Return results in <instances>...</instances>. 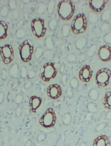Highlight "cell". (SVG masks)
<instances>
[{"label": "cell", "mask_w": 111, "mask_h": 146, "mask_svg": "<svg viewBox=\"0 0 111 146\" xmlns=\"http://www.w3.org/2000/svg\"><path fill=\"white\" fill-rule=\"evenodd\" d=\"M75 9L72 1H62L58 5V13L62 19L68 20L72 17Z\"/></svg>", "instance_id": "cell-1"}, {"label": "cell", "mask_w": 111, "mask_h": 146, "mask_svg": "<svg viewBox=\"0 0 111 146\" xmlns=\"http://www.w3.org/2000/svg\"><path fill=\"white\" fill-rule=\"evenodd\" d=\"M57 117L55 111L52 108L47 109L39 120V125L44 128H49L56 124Z\"/></svg>", "instance_id": "cell-2"}, {"label": "cell", "mask_w": 111, "mask_h": 146, "mask_svg": "<svg viewBox=\"0 0 111 146\" xmlns=\"http://www.w3.org/2000/svg\"><path fill=\"white\" fill-rule=\"evenodd\" d=\"M87 25L86 16L84 13H81L74 19L71 23V28L74 34H82L86 30Z\"/></svg>", "instance_id": "cell-3"}, {"label": "cell", "mask_w": 111, "mask_h": 146, "mask_svg": "<svg viewBox=\"0 0 111 146\" xmlns=\"http://www.w3.org/2000/svg\"><path fill=\"white\" fill-rule=\"evenodd\" d=\"M32 30L34 35L38 38L43 37L46 32L44 20L36 18L33 20L31 22Z\"/></svg>", "instance_id": "cell-4"}, {"label": "cell", "mask_w": 111, "mask_h": 146, "mask_svg": "<svg viewBox=\"0 0 111 146\" xmlns=\"http://www.w3.org/2000/svg\"><path fill=\"white\" fill-rule=\"evenodd\" d=\"M111 71L107 68H103L97 71L96 75L97 84L101 87H105L109 84Z\"/></svg>", "instance_id": "cell-5"}, {"label": "cell", "mask_w": 111, "mask_h": 146, "mask_svg": "<svg viewBox=\"0 0 111 146\" xmlns=\"http://www.w3.org/2000/svg\"><path fill=\"white\" fill-rule=\"evenodd\" d=\"M19 52L22 60L28 62L32 59L33 53V47L27 40H25L20 45Z\"/></svg>", "instance_id": "cell-6"}, {"label": "cell", "mask_w": 111, "mask_h": 146, "mask_svg": "<svg viewBox=\"0 0 111 146\" xmlns=\"http://www.w3.org/2000/svg\"><path fill=\"white\" fill-rule=\"evenodd\" d=\"M43 72L41 73V77L44 81L47 82L54 78L57 74L54 63L47 62L43 66Z\"/></svg>", "instance_id": "cell-7"}, {"label": "cell", "mask_w": 111, "mask_h": 146, "mask_svg": "<svg viewBox=\"0 0 111 146\" xmlns=\"http://www.w3.org/2000/svg\"><path fill=\"white\" fill-rule=\"evenodd\" d=\"M47 96L53 100H56L59 98L62 93L61 86L57 84L49 86L47 88Z\"/></svg>", "instance_id": "cell-8"}, {"label": "cell", "mask_w": 111, "mask_h": 146, "mask_svg": "<svg viewBox=\"0 0 111 146\" xmlns=\"http://www.w3.org/2000/svg\"><path fill=\"white\" fill-rule=\"evenodd\" d=\"M0 55L3 61L5 59H9L13 61L14 58V52L13 47L11 45L6 44L0 47Z\"/></svg>", "instance_id": "cell-9"}, {"label": "cell", "mask_w": 111, "mask_h": 146, "mask_svg": "<svg viewBox=\"0 0 111 146\" xmlns=\"http://www.w3.org/2000/svg\"><path fill=\"white\" fill-rule=\"evenodd\" d=\"M92 72L93 71L90 66H84L79 72V78L83 82H88L92 78Z\"/></svg>", "instance_id": "cell-10"}, {"label": "cell", "mask_w": 111, "mask_h": 146, "mask_svg": "<svg viewBox=\"0 0 111 146\" xmlns=\"http://www.w3.org/2000/svg\"><path fill=\"white\" fill-rule=\"evenodd\" d=\"M98 55L101 61H110L111 59V47L107 45L100 47L98 50Z\"/></svg>", "instance_id": "cell-11"}, {"label": "cell", "mask_w": 111, "mask_h": 146, "mask_svg": "<svg viewBox=\"0 0 111 146\" xmlns=\"http://www.w3.org/2000/svg\"><path fill=\"white\" fill-rule=\"evenodd\" d=\"M111 141L106 135H102L96 137L93 141L92 146H111Z\"/></svg>", "instance_id": "cell-12"}, {"label": "cell", "mask_w": 111, "mask_h": 146, "mask_svg": "<svg viewBox=\"0 0 111 146\" xmlns=\"http://www.w3.org/2000/svg\"><path fill=\"white\" fill-rule=\"evenodd\" d=\"M107 3V1L103 0H92L90 1L89 4L90 8L93 9V11L100 12L104 9L106 3Z\"/></svg>", "instance_id": "cell-13"}, {"label": "cell", "mask_w": 111, "mask_h": 146, "mask_svg": "<svg viewBox=\"0 0 111 146\" xmlns=\"http://www.w3.org/2000/svg\"><path fill=\"white\" fill-rule=\"evenodd\" d=\"M42 100L39 96H31L29 100V106L33 113H36V111L41 105Z\"/></svg>", "instance_id": "cell-14"}, {"label": "cell", "mask_w": 111, "mask_h": 146, "mask_svg": "<svg viewBox=\"0 0 111 146\" xmlns=\"http://www.w3.org/2000/svg\"><path fill=\"white\" fill-rule=\"evenodd\" d=\"M88 43V39L85 36L79 38L76 42V47L78 50H82L86 46Z\"/></svg>", "instance_id": "cell-15"}, {"label": "cell", "mask_w": 111, "mask_h": 146, "mask_svg": "<svg viewBox=\"0 0 111 146\" xmlns=\"http://www.w3.org/2000/svg\"><path fill=\"white\" fill-rule=\"evenodd\" d=\"M8 26L5 22L0 21V39H4L7 36Z\"/></svg>", "instance_id": "cell-16"}, {"label": "cell", "mask_w": 111, "mask_h": 146, "mask_svg": "<svg viewBox=\"0 0 111 146\" xmlns=\"http://www.w3.org/2000/svg\"><path fill=\"white\" fill-rule=\"evenodd\" d=\"M19 74V66L18 64L15 63L9 68V75L13 78H16Z\"/></svg>", "instance_id": "cell-17"}, {"label": "cell", "mask_w": 111, "mask_h": 146, "mask_svg": "<svg viewBox=\"0 0 111 146\" xmlns=\"http://www.w3.org/2000/svg\"><path fill=\"white\" fill-rule=\"evenodd\" d=\"M103 104L106 108L111 110V92H108L106 93L104 98Z\"/></svg>", "instance_id": "cell-18"}, {"label": "cell", "mask_w": 111, "mask_h": 146, "mask_svg": "<svg viewBox=\"0 0 111 146\" xmlns=\"http://www.w3.org/2000/svg\"><path fill=\"white\" fill-rule=\"evenodd\" d=\"M88 19L91 23H95L98 21L99 16L95 12L90 11L88 15Z\"/></svg>", "instance_id": "cell-19"}, {"label": "cell", "mask_w": 111, "mask_h": 146, "mask_svg": "<svg viewBox=\"0 0 111 146\" xmlns=\"http://www.w3.org/2000/svg\"><path fill=\"white\" fill-rule=\"evenodd\" d=\"M45 44L48 50H52L54 47L53 38L51 36L47 37L45 39Z\"/></svg>", "instance_id": "cell-20"}, {"label": "cell", "mask_w": 111, "mask_h": 146, "mask_svg": "<svg viewBox=\"0 0 111 146\" xmlns=\"http://www.w3.org/2000/svg\"><path fill=\"white\" fill-rule=\"evenodd\" d=\"M71 28L68 24H65L63 25L62 28V34L64 37H68L70 35Z\"/></svg>", "instance_id": "cell-21"}, {"label": "cell", "mask_w": 111, "mask_h": 146, "mask_svg": "<svg viewBox=\"0 0 111 146\" xmlns=\"http://www.w3.org/2000/svg\"><path fill=\"white\" fill-rule=\"evenodd\" d=\"M111 17V10L108 9L102 13L101 16V19L102 21L106 22L109 20Z\"/></svg>", "instance_id": "cell-22"}, {"label": "cell", "mask_w": 111, "mask_h": 146, "mask_svg": "<svg viewBox=\"0 0 111 146\" xmlns=\"http://www.w3.org/2000/svg\"><path fill=\"white\" fill-rule=\"evenodd\" d=\"M88 96L90 100L95 101L98 100L99 96L98 92L96 89H92L90 91L88 94Z\"/></svg>", "instance_id": "cell-23"}, {"label": "cell", "mask_w": 111, "mask_h": 146, "mask_svg": "<svg viewBox=\"0 0 111 146\" xmlns=\"http://www.w3.org/2000/svg\"><path fill=\"white\" fill-rule=\"evenodd\" d=\"M55 5H56L55 1H49L48 2L47 9L49 14H53L54 9H55Z\"/></svg>", "instance_id": "cell-24"}, {"label": "cell", "mask_w": 111, "mask_h": 146, "mask_svg": "<svg viewBox=\"0 0 111 146\" xmlns=\"http://www.w3.org/2000/svg\"><path fill=\"white\" fill-rule=\"evenodd\" d=\"M87 109H88V112L92 114H94L97 112L98 108L96 105L93 102H90L87 105Z\"/></svg>", "instance_id": "cell-25"}, {"label": "cell", "mask_w": 111, "mask_h": 146, "mask_svg": "<svg viewBox=\"0 0 111 146\" xmlns=\"http://www.w3.org/2000/svg\"><path fill=\"white\" fill-rule=\"evenodd\" d=\"M97 48V46L95 44H92L90 47V48H88V51H87V55H88V57H90V58L93 57V56L94 55L95 52L96 51Z\"/></svg>", "instance_id": "cell-26"}, {"label": "cell", "mask_w": 111, "mask_h": 146, "mask_svg": "<svg viewBox=\"0 0 111 146\" xmlns=\"http://www.w3.org/2000/svg\"><path fill=\"white\" fill-rule=\"evenodd\" d=\"M47 8L45 4L43 3V2H41L38 5L37 13L39 15H42L45 13Z\"/></svg>", "instance_id": "cell-27"}, {"label": "cell", "mask_w": 111, "mask_h": 146, "mask_svg": "<svg viewBox=\"0 0 111 146\" xmlns=\"http://www.w3.org/2000/svg\"><path fill=\"white\" fill-rule=\"evenodd\" d=\"M58 23L56 20L55 19H52L50 20L48 23V27L50 30L52 31L56 30L58 27Z\"/></svg>", "instance_id": "cell-28"}, {"label": "cell", "mask_w": 111, "mask_h": 146, "mask_svg": "<svg viewBox=\"0 0 111 146\" xmlns=\"http://www.w3.org/2000/svg\"><path fill=\"white\" fill-rule=\"evenodd\" d=\"M25 35H26V32L23 29H18L15 33V36L16 38L19 39H22L24 38Z\"/></svg>", "instance_id": "cell-29"}, {"label": "cell", "mask_w": 111, "mask_h": 146, "mask_svg": "<svg viewBox=\"0 0 111 146\" xmlns=\"http://www.w3.org/2000/svg\"><path fill=\"white\" fill-rule=\"evenodd\" d=\"M44 54L43 48L41 47H39L36 49L35 52V58L36 59H39L41 58Z\"/></svg>", "instance_id": "cell-30"}, {"label": "cell", "mask_w": 111, "mask_h": 146, "mask_svg": "<svg viewBox=\"0 0 111 146\" xmlns=\"http://www.w3.org/2000/svg\"><path fill=\"white\" fill-rule=\"evenodd\" d=\"M9 9L7 5L3 6L0 9V15L3 17H7L9 14Z\"/></svg>", "instance_id": "cell-31"}, {"label": "cell", "mask_w": 111, "mask_h": 146, "mask_svg": "<svg viewBox=\"0 0 111 146\" xmlns=\"http://www.w3.org/2000/svg\"><path fill=\"white\" fill-rule=\"evenodd\" d=\"M71 121V116L69 113L65 114L63 118V123L65 125H68L70 124Z\"/></svg>", "instance_id": "cell-32"}, {"label": "cell", "mask_w": 111, "mask_h": 146, "mask_svg": "<svg viewBox=\"0 0 111 146\" xmlns=\"http://www.w3.org/2000/svg\"><path fill=\"white\" fill-rule=\"evenodd\" d=\"M70 86L73 89H76L79 87V81L77 78L73 77L70 81Z\"/></svg>", "instance_id": "cell-33"}, {"label": "cell", "mask_w": 111, "mask_h": 146, "mask_svg": "<svg viewBox=\"0 0 111 146\" xmlns=\"http://www.w3.org/2000/svg\"><path fill=\"white\" fill-rule=\"evenodd\" d=\"M44 56H45V58L47 60H51L53 58L54 54L53 52L51 51V50L47 49L44 53Z\"/></svg>", "instance_id": "cell-34"}, {"label": "cell", "mask_w": 111, "mask_h": 146, "mask_svg": "<svg viewBox=\"0 0 111 146\" xmlns=\"http://www.w3.org/2000/svg\"><path fill=\"white\" fill-rule=\"evenodd\" d=\"M20 76L22 78L24 79L27 77L28 75V71L27 68L25 66H22L20 70Z\"/></svg>", "instance_id": "cell-35"}, {"label": "cell", "mask_w": 111, "mask_h": 146, "mask_svg": "<svg viewBox=\"0 0 111 146\" xmlns=\"http://www.w3.org/2000/svg\"><path fill=\"white\" fill-rule=\"evenodd\" d=\"M67 61L69 62H71V63H73L76 61L77 57H76V55L75 54L71 53L67 56Z\"/></svg>", "instance_id": "cell-36"}, {"label": "cell", "mask_w": 111, "mask_h": 146, "mask_svg": "<svg viewBox=\"0 0 111 146\" xmlns=\"http://www.w3.org/2000/svg\"><path fill=\"white\" fill-rule=\"evenodd\" d=\"M106 125H106L105 123H99L96 127V128L95 129V131L100 132L101 131H102V130H103L104 128L106 127Z\"/></svg>", "instance_id": "cell-37"}, {"label": "cell", "mask_w": 111, "mask_h": 146, "mask_svg": "<svg viewBox=\"0 0 111 146\" xmlns=\"http://www.w3.org/2000/svg\"><path fill=\"white\" fill-rule=\"evenodd\" d=\"M110 28V25L108 23H104L102 24L100 27V30L102 32H107L109 31Z\"/></svg>", "instance_id": "cell-38"}, {"label": "cell", "mask_w": 111, "mask_h": 146, "mask_svg": "<svg viewBox=\"0 0 111 146\" xmlns=\"http://www.w3.org/2000/svg\"><path fill=\"white\" fill-rule=\"evenodd\" d=\"M9 8L13 11H15L17 7V3L15 1L11 0L8 3Z\"/></svg>", "instance_id": "cell-39"}, {"label": "cell", "mask_w": 111, "mask_h": 146, "mask_svg": "<svg viewBox=\"0 0 111 146\" xmlns=\"http://www.w3.org/2000/svg\"><path fill=\"white\" fill-rule=\"evenodd\" d=\"M104 40L106 43L111 44V32L108 33L105 35Z\"/></svg>", "instance_id": "cell-40"}, {"label": "cell", "mask_w": 111, "mask_h": 146, "mask_svg": "<svg viewBox=\"0 0 111 146\" xmlns=\"http://www.w3.org/2000/svg\"><path fill=\"white\" fill-rule=\"evenodd\" d=\"M23 100V96L21 94H17L15 98V102L17 104H21Z\"/></svg>", "instance_id": "cell-41"}, {"label": "cell", "mask_w": 111, "mask_h": 146, "mask_svg": "<svg viewBox=\"0 0 111 146\" xmlns=\"http://www.w3.org/2000/svg\"><path fill=\"white\" fill-rule=\"evenodd\" d=\"M45 139H46V135L43 133L39 134L37 137V140L39 142H43V141H45Z\"/></svg>", "instance_id": "cell-42"}, {"label": "cell", "mask_w": 111, "mask_h": 146, "mask_svg": "<svg viewBox=\"0 0 111 146\" xmlns=\"http://www.w3.org/2000/svg\"><path fill=\"white\" fill-rule=\"evenodd\" d=\"M1 76L3 80H6L7 78V70L5 69H3L1 72Z\"/></svg>", "instance_id": "cell-43"}, {"label": "cell", "mask_w": 111, "mask_h": 146, "mask_svg": "<svg viewBox=\"0 0 111 146\" xmlns=\"http://www.w3.org/2000/svg\"><path fill=\"white\" fill-rule=\"evenodd\" d=\"M33 83L31 81H28L25 83L24 87L26 90H28L30 89L32 87Z\"/></svg>", "instance_id": "cell-44"}, {"label": "cell", "mask_w": 111, "mask_h": 146, "mask_svg": "<svg viewBox=\"0 0 111 146\" xmlns=\"http://www.w3.org/2000/svg\"><path fill=\"white\" fill-rule=\"evenodd\" d=\"M36 76V72L34 70H30L28 72L27 77L29 79H32Z\"/></svg>", "instance_id": "cell-45"}, {"label": "cell", "mask_w": 111, "mask_h": 146, "mask_svg": "<svg viewBox=\"0 0 111 146\" xmlns=\"http://www.w3.org/2000/svg\"><path fill=\"white\" fill-rule=\"evenodd\" d=\"M67 79H68L67 75L66 74H64L62 76V79H61L62 80V83L63 85L65 86L66 85Z\"/></svg>", "instance_id": "cell-46"}, {"label": "cell", "mask_w": 111, "mask_h": 146, "mask_svg": "<svg viewBox=\"0 0 111 146\" xmlns=\"http://www.w3.org/2000/svg\"><path fill=\"white\" fill-rule=\"evenodd\" d=\"M65 64L63 63V64H61V66H60V68H59V71H60V72L61 73V74H63L64 73V72L65 71Z\"/></svg>", "instance_id": "cell-47"}, {"label": "cell", "mask_w": 111, "mask_h": 146, "mask_svg": "<svg viewBox=\"0 0 111 146\" xmlns=\"http://www.w3.org/2000/svg\"><path fill=\"white\" fill-rule=\"evenodd\" d=\"M22 113V109L20 107H18L16 108V115L17 117H19L21 116Z\"/></svg>", "instance_id": "cell-48"}, {"label": "cell", "mask_w": 111, "mask_h": 146, "mask_svg": "<svg viewBox=\"0 0 111 146\" xmlns=\"http://www.w3.org/2000/svg\"><path fill=\"white\" fill-rule=\"evenodd\" d=\"M105 118L107 120H111V111L107 113L105 116Z\"/></svg>", "instance_id": "cell-49"}, {"label": "cell", "mask_w": 111, "mask_h": 146, "mask_svg": "<svg viewBox=\"0 0 111 146\" xmlns=\"http://www.w3.org/2000/svg\"><path fill=\"white\" fill-rule=\"evenodd\" d=\"M4 100V94L3 92L0 93V104H2Z\"/></svg>", "instance_id": "cell-50"}, {"label": "cell", "mask_w": 111, "mask_h": 146, "mask_svg": "<svg viewBox=\"0 0 111 146\" xmlns=\"http://www.w3.org/2000/svg\"><path fill=\"white\" fill-rule=\"evenodd\" d=\"M91 114H92V113H88V114H86V119L88 121H90L91 119H92V115H90Z\"/></svg>", "instance_id": "cell-51"}, {"label": "cell", "mask_w": 111, "mask_h": 146, "mask_svg": "<svg viewBox=\"0 0 111 146\" xmlns=\"http://www.w3.org/2000/svg\"><path fill=\"white\" fill-rule=\"evenodd\" d=\"M14 11V12L13 13V17L15 18V19H17L18 18V13L17 11Z\"/></svg>", "instance_id": "cell-52"}, {"label": "cell", "mask_w": 111, "mask_h": 146, "mask_svg": "<svg viewBox=\"0 0 111 146\" xmlns=\"http://www.w3.org/2000/svg\"><path fill=\"white\" fill-rule=\"evenodd\" d=\"M31 145H32V141L31 140H29L26 143L25 146H31Z\"/></svg>", "instance_id": "cell-53"}, {"label": "cell", "mask_w": 111, "mask_h": 146, "mask_svg": "<svg viewBox=\"0 0 111 146\" xmlns=\"http://www.w3.org/2000/svg\"><path fill=\"white\" fill-rule=\"evenodd\" d=\"M80 146H86V143L84 142H83L82 143H81V145H80Z\"/></svg>", "instance_id": "cell-54"}, {"label": "cell", "mask_w": 111, "mask_h": 146, "mask_svg": "<svg viewBox=\"0 0 111 146\" xmlns=\"http://www.w3.org/2000/svg\"><path fill=\"white\" fill-rule=\"evenodd\" d=\"M30 2V1H24L23 3H28Z\"/></svg>", "instance_id": "cell-55"}]
</instances>
